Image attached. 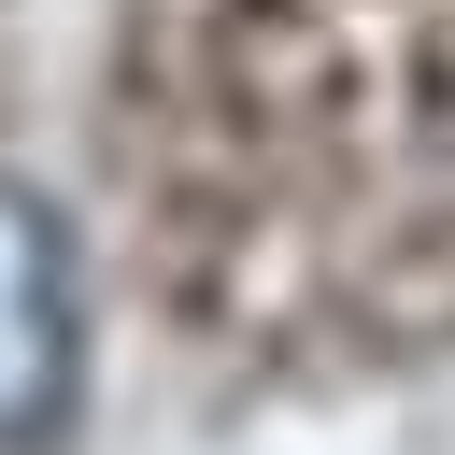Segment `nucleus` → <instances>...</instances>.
Wrapping results in <instances>:
<instances>
[{"label":"nucleus","instance_id":"obj_1","mask_svg":"<svg viewBox=\"0 0 455 455\" xmlns=\"http://www.w3.org/2000/svg\"><path fill=\"white\" fill-rule=\"evenodd\" d=\"M71 355H85V270H71V228L0 185V455L43 441L71 412Z\"/></svg>","mask_w":455,"mask_h":455}]
</instances>
